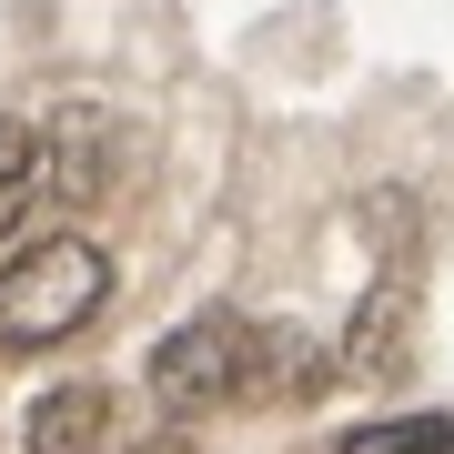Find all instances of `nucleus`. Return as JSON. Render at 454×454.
I'll use <instances>...</instances> for the list:
<instances>
[{"mask_svg": "<svg viewBox=\"0 0 454 454\" xmlns=\"http://www.w3.org/2000/svg\"><path fill=\"white\" fill-rule=\"evenodd\" d=\"M101 293H112V262H101V243H82V232H51V243H31L20 262H0V343H71L101 313Z\"/></svg>", "mask_w": 454, "mask_h": 454, "instance_id": "nucleus-1", "label": "nucleus"}, {"mask_svg": "<svg viewBox=\"0 0 454 454\" xmlns=\"http://www.w3.org/2000/svg\"><path fill=\"white\" fill-rule=\"evenodd\" d=\"M253 354H262V324H243V313H192V324L162 333V354H152V394H162L172 414L243 404L253 394Z\"/></svg>", "mask_w": 454, "mask_h": 454, "instance_id": "nucleus-2", "label": "nucleus"}, {"mask_svg": "<svg viewBox=\"0 0 454 454\" xmlns=\"http://www.w3.org/2000/svg\"><path fill=\"white\" fill-rule=\"evenodd\" d=\"M101 424H112V404H101V384H61L31 404V454H91Z\"/></svg>", "mask_w": 454, "mask_h": 454, "instance_id": "nucleus-3", "label": "nucleus"}, {"mask_svg": "<svg viewBox=\"0 0 454 454\" xmlns=\"http://www.w3.org/2000/svg\"><path fill=\"white\" fill-rule=\"evenodd\" d=\"M404 313H414V283L394 273L384 293H373V313H354V364H373V373L404 364Z\"/></svg>", "mask_w": 454, "mask_h": 454, "instance_id": "nucleus-4", "label": "nucleus"}, {"mask_svg": "<svg viewBox=\"0 0 454 454\" xmlns=\"http://www.w3.org/2000/svg\"><path fill=\"white\" fill-rule=\"evenodd\" d=\"M31 192H41V142H31V121H0V232H20Z\"/></svg>", "mask_w": 454, "mask_h": 454, "instance_id": "nucleus-5", "label": "nucleus"}, {"mask_svg": "<svg viewBox=\"0 0 454 454\" xmlns=\"http://www.w3.org/2000/svg\"><path fill=\"white\" fill-rule=\"evenodd\" d=\"M343 454H454V414H404V424H364V434H343Z\"/></svg>", "mask_w": 454, "mask_h": 454, "instance_id": "nucleus-6", "label": "nucleus"}]
</instances>
